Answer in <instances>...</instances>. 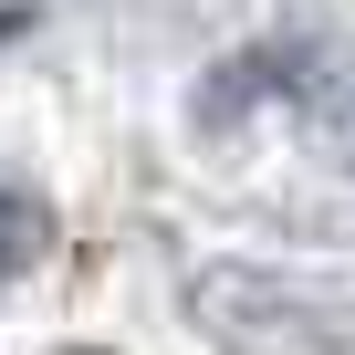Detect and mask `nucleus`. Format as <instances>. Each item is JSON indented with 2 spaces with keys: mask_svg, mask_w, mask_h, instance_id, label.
<instances>
[{
  "mask_svg": "<svg viewBox=\"0 0 355 355\" xmlns=\"http://www.w3.org/2000/svg\"><path fill=\"white\" fill-rule=\"evenodd\" d=\"M189 303H199V324H209L220 345H251V355H324V345L355 334V313H345L334 293L282 282V272H251V261H209V272L189 282Z\"/></svg>",
  "mask_w": 355,
  "mask_h": 355,
  "instance_id": "f257e3e1",
  "label": "nucleus"
},
{
  "mask_svg": "<svg viewBox=\"0 0 355 355\" xmlns=\"http://www.w3.org/2000/svg\"><path fill=\"white\" fill-rule=\"evenodd\" d=\"M42 241H53V220H42V199L32 189H0V293H11L32 261H42Z\"/></svg>",
  "mask_w": 355,
  "mask_h": 355,
  "instance_id": "f03ea898",
  "label": "nucleus"
},
{
  "mask_svg": "<svg viewBox=\"0 0 355 355\" xmlns=\"http://www.w3.org/2000/svg\"><path fill=\"white\" fill-rule=\"evenodd\" d=\"M345 146H355V105H345Z\"/></svg>",
  "mask_w": 355,
  "mask_h": 355,
  "instance_id": "7ed1b4c3",
  "label": "nucleus"
}]
</instances>
